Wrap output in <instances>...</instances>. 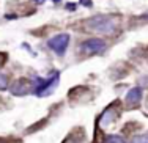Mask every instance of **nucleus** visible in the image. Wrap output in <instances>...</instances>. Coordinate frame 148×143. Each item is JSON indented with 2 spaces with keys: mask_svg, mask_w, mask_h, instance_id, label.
I'll use <instances>...</instances> for the list:
<instances>
[{
  "mask_svg": "<svg viewBox=\"0 0 148 143\" xmlns=\"http://www.w3.org/2000/svg\"><path fill=\"white\" fill-rule=\"evenodd\" d=\"M87 27L99 35H114L118 30V20L110 14H96L87 20Z\"/></svg>",
  "mask_w": 148,
  "mask_h": 143,
  "instance_id": "f257e3e1",
  "label": "nucleus"
},
{
  "mask_svg": "<svg viewBox=\"0 0 148 143\" xmlns=\"http://www.w3.org/2000/svg\"><path fill=\"white\" fill-rule=\"evenodd\" d=\"M58 80H60V72L54 71L51 76L47 77H40V76H35L32 79V86H33V95L43 97L51 95L52 91L55 90V86L58 85Z\"/></svg>",
  "mask_w": 148,
  "mask_h": 143,
  "instance_id": "f03ea898",
  "label": "nucleus"
},
{
  "mask_svg": "<svg viewBox=\"0 0 148 143\" xmlns=\"http://www.w3.org/2000/svg\"><path fill=\"white\" fill-rule=\"evenodd\" d=\"M79 50L85 55H99L107 50V43L104 38H88L80 43Z\"/></svg>",
  "mask_w": 148,
  "mask_h": 143,
  "instance_id": "7ed1b4c3",
  "label": "nucleus"
},
{
  "mask_svg": "<svg viewBox=\"0 0 148 143\" xmlns=\"http://www.w3.org/2000/svg\"><path fill=\"white\" fill-rule=\"evenodd\" d=\"M69 41H71V36L68 33H57L54 36H51L47 39V47L54 52L55 55L58 57H63L68 50V46H69Z\"/></svg>",
  "mask_w": 148,
  "mask_h": 143,
  "instance_id": "20e7f679",
  "label": "nucleus"
},
{
  "mask_svg": "<svg viewBox=\"0 0 148 143\" xmlns=\"http://www.w3.org/2000/svg\"><path fill=\"white\" fill-rule=\"evenodd\" d=\"M10 91L14 96H27L29 93H33V86H32V80L29 79H17L11 86Z\"/></svg>",
  "mask_w": 148,
  "mask_h": 143,
  "instance_id": "39448f33",
  "label": "nucleus"
},
{
  "mask_svg": "<svg viewBox=\"0 0 148 143\" xmlns=\"http://www.w3.org/2000/svg\"><path fill=\"white\" fill-rule=\"evenodd\" d=\"M142 96H143V90L140 86H134L131 88L128 93H126V97H125V104L126 107L132 109V107H137L142 101Z\"/></svg>",
  "mask_w": 148,
  "mask_h": 143,
  "instance_id": "423d86ee",
  "label": "nucleus"
},
{
  "mask_svg": "<svg viewBox=\"0 0 148 143\" xmlns=\"http://www.w3.org/2000/svg\"><path fill=\"white\" fill-rule=\"evenodd\" d=\"M117 116H118V110L115 109V106H110L109 109H106L103 112V115H101V118H99L101 127H107L110 123H114V121L117 120Z\"/></svg>",
  "mask_w": 148,
  "mask_h": 143,
  "instance_id": "0eeeda50",
  "label": "nucleus"
},
{
  "mask_svg": "<svg viewBox=\"0 0 148 143\" xmlns=\"http://www.w3.org/2000/svg\"><path fill=\"white\" fill-rule=\"evenodd\" d=\"M104 143H126V140H125V137H121L118 134H109L104 138Z\"/></svg>",
  "mask_w": 148,
  "mask_h": 143,
  "instance_id": "6e6552de",
  "label": "nucleus"
},
{
  "mask_svg": "<svg viewBox=\"0 0 148 143\" xmlns=\"http://www.w3.org/2000/svg\"><path fill=\"white\" fill-rule=\"evenodd\" d=\"M10 88V79L6 74H3L2 71H0V91H5V90Z\"/></svg>",
  "mask_w": 148,
  "mask_h": 143,
  "instance_id": "1a4fd4ad",
  "label": "nucleus"
},
{
  "mask_svg": "<svg viewBox=\"0 0 148 143\" xmlns=\"http://www.w3.org/2000/svg\"><path fill=\"white\" fill-rule=\"evenodd\" d=\"M131 143H148V134H142V135H136L131 140Z\"/></svg>",
  "mask_w": 148,
  "mask_h": 143,
  "instance_id": "9d476101",
  "label": "nucleus"
}]
</instances>
